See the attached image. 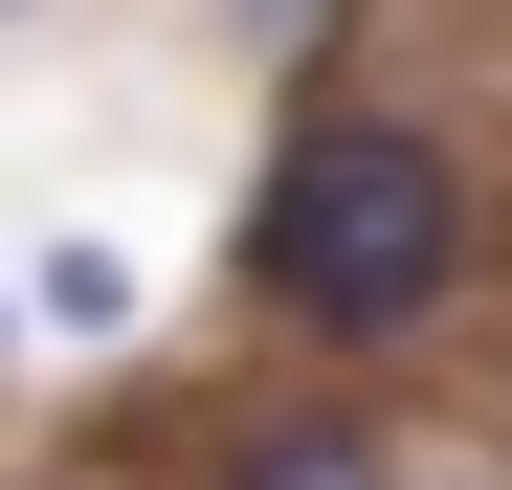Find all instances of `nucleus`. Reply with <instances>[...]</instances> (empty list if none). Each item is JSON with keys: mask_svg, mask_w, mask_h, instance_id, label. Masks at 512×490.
Instances as JSON below:
<instances>
[{"mask_svg": "<svg viewBox=\"0 0 512 490\" xmlns=\"http://www.w3.org/2000/svg\"><path fill=\"white\" fill-rule=\"evenodd\" d=\"M245 290L290 335H334V357H401L468 290V156L423 112H290L268 201H245Z\"/></svg>", "mask_w": 512, "mask_h": 490, "instance_id": "1", "label": "nucleus"}, {"mask_svg": "<svg viewBox=\"0 0 512 490\" xmlns=\"http://www.w3.org/2000/svg\"><path fill=\"white\" fill-rule=\"evenodd\" d=\"M401 446L379 424H268V446H223V490H379Z\"/></svg>", "mask_w": 512, "mask_h": 490, "instance_id": "2", "label": "nucleus"}, {"mask_svg": "<svg viewBox=\"0 0 512 490\" xmlns=\"http://www.w3.org/2000/svg\"><path fill=\"white\" fill-rule=\"evenodd\" d=\"M23 312H45V335H112V312H134V245H45Z\"/></svg>", "mask_w": 512, "mask_h": 490, "instance_id": "3", "label": "nucleus"}, {"mask_svg": "<svg viewBox=\"0 0 512 490\" xmlns=\"http://www.w3.org/2000/svg\"><path fill=\"white\" fill-rule=\"evenodd\" d=\"M379 490H512V468H379Z\"/></svg>", "mask_w": 512, "mask_h": 490, "instance_id": "4", "label": "nucleus"}]
</instances>
